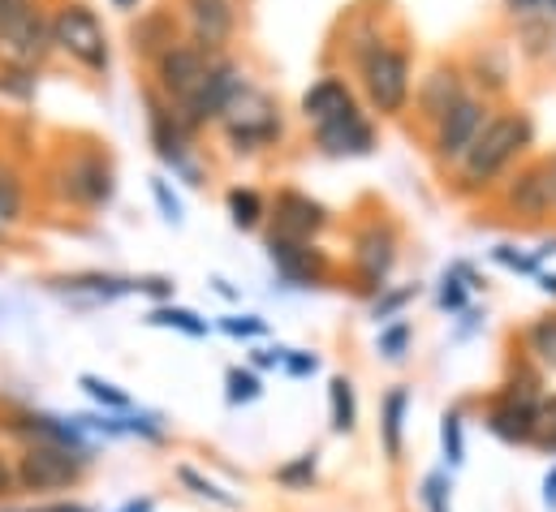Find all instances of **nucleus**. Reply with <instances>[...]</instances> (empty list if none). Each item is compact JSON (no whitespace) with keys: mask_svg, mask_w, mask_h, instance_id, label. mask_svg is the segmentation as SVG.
<instances>
[{"mask_svg":"<svg viewBox=\"0 0 556 512\" xmlns=\"http://www.w3.org/2000/svg\"><path fill=\"white\" fill-rule=\"evenodd\" d=\"M122 426H126V435H142L151 444L164 439V426H155V418H122Z\"/></svg>","mask_w":556,"mask_h":512,"instance_id":"41","label":"nucleus"},{"mask_svg":"<svg viewBox=\"0 0 556 512\" xmlns=\"http://www.w3.org/2000/svg\"><path fill=\"white\" fill-rule=\"evenodd\" d=\"M220 328H225V332H229L233 341H255V336H264V332H268V323H264L260 315H242V319H225Z\"/></svg>","mask_w":556,"mask_h":512,"instance_id":"37","label":"nucleus"},{"mask_svg":"<svg viewBox=\"0 0 556 512\" xmlns=\"http://www.w3.org/2000/svg\"><path fill=\"white\" fill-rule=\"evenodd\" d=\"M260 396H264V384H260L255 371H242V367H229L225 371V400L229 405H251Z\"/></svg>","mask_w":556,"mask_h":512,"instance_id":"31","label":"nucleus"},{"mask_svg":"<svg viewBox=\"0 0 556 512\" xmlns=\"http://www.w3.org/2000/svg\"><path fill=\"white\" fill-rule=\"evenodd\" d=\"M212 69H216V56H212V52H203L199 43H173L168 52H160V56H155L160 87H164V95H168V100H177L181 108H186V104L207 87Z\"/></svg>","mask_w":556,"mask_h":512,"instance_id":"7","label":"nucleus"},{"mask_svg":"<svg viewBox=\"0 0 556 512\" xmlns=\"http://www.w3.org/2000/svg\"><path fill=\"white\" fill-rule=\"evenodd\" d=\"M548 4H553V13H556V0H548Z\"/></svg>","mask_w":556,"mask_h":512,"instance_id":"56","label":"nucleus"},{"mask_svg":"<svg viewBox=\"0 0 556 512\" xmlns=\"http://www.w3.org/2000/svg\"><path fill=\"white\" fill-rule=\"evenodd\" d=\"M0 512H96L91 504H74V500H65V504H39V509H0Z\"/></svg>","mask_w":556,"mask_h":512,"instance_id":"45","label":"nucleus"},{"mask_svg":"<svg viewBox=\"0 0 556 512\" xmlns=\"http://www.w3.org/2000/svg\"><path fill=\"white\" fill-rule=\"evenodd\" d=\"M354 108V95H350V87L341 82V78H324V82H315L306 95H302V113H306V121H315V126H324V121H332V117H341V113H350Z\"/></svg>","mask_w":556,"mask_h":512,"instance_id":"20","label":"nucleus"},{"mask_svg":"<svg viewBox=\"0 0 556 512\" xmlns=\"http://www.w3.org/2000/svg\"><path fill=\"white\" fill-rule=\"evenodd\" d=\"M466 293H470V289H466L453 271H444V280H440V306H444V310H466Z\"/></svg>","mask_w":556,"mask_h":512,"instance_id":"39","label":"nucleus"},{"mask_svg":"<svg viewBox=\"0 0 556 512\" xmlns=\"http://www.w3.org/2000/svg\"><path fill=\"white\" fill-rule=\"evenodd\" d=\"M151 194H155V203L164 207V216H168V220L177 225V220H181V203H177V199L168 194V185H164V181H151Z\"/></svg>","mask_w":556,"mask_h":512,"instance_id":"42","label":"nucleus"},{"mask_svg":"<svg viewBox=\"0 0 556 512\" xmlns=\"http://www.w3.org/2000/svg\"><path fill=\"white\" fill-rule=\"evenodd\" d=\"M522 345L531 354V362L540 371H556V315H544L535 319L527 332H522Z\"/></svg>","mask_w":556,"mask_h":512,"instance_id":"22","label":"nucleus"},{"mask_svg":"<svg viewBox=\"0 0 556 512\" xmlns=\"http://www.w3.org/2000/svg\"><path fill=\"white\" fill-rule=\"evenodd\" d=\"M117 512H155V500H147V496H142V500H130L126 509H117Z\"/></svg>","mask_w":556,"mask_h":512,"instance_id":"50","label":"nucleus"},{"mask_svg":"<svg viewBox=\"0 0 556 512\" xmlns=\"http://www.w3.org/2000/svg\"><path fill=\"white\" fill-rule=\"evenodd\" d=\"M315 142H319L328 155H367V151L376 146V129H371V121H367L358 108H350V113H341V117L315 126Z\"/></svg>","mask_w":556,"mask_h":512,"instance_id":"13","label":"nucleus"},{"mask_svg":"<svg viewBox=\"0 0 556 512\" xmlns=\"http://www.w3.org/2000/svg\"><path fill=\"white\" fill-rule=\"evenodd\" d=\"M135 293H151V297H168V293H173V284H168V280H155V276H151V280H135Z\"/></svg>","mask_w":556,"mask_h":512,"instance_id":"46","label":"nucleus"},{"mask_svg":"<svg viewBox=\"0 0 556 512\" xmlns=\"http://www.w3.org/2000/svg\"><path fill=\"white\" fill-rule=\"evenodd\" d=\"M531 448H540V452L556 457V392L540 400V418H535V444H531Z\"/></svg>","mask_w":556,"mask_h":512,"instance_id":"35","label":"nucleus"},{"mask_svg":"<svg viewBox=\"0 0 556 512\" xmlns=\"http://www.w3.org/2000/svg\"><path fill=\"white\" fill-rule=\"evenodd\" d=\"M393 263H397V233L389 225H367L354 238V267L367 289H384Z\"/></svg>","mask_w":556,"mask_h":512,"instance_id":"10","label":"nucleus"},{"mask_svg":"<svg viewBox=\"0 0 556 512\" xmlns=\"http://www.w3.org/2000/svg\"><path fill=\"white\" fill-rule=\"evenodd\" d=\"M268 255L277 263V271L289 280V284H302V289H311V284H324V276H328V255L315 246V242H293V238H268Z\"/></svg>","mask_w":556,"mask_h":512,"instance_id":"9","label":"nucleus"},{"mask_svg":"<svg viewBox=\"0 0 556 512\" xmlns=\"http://www.w3.org/2000/svg\"><path fill=\"white\" fill-rule=\"evenodd\" d=\"M65 194L78 203H91V207L109 203L113 199V168L100 155H78L65 168Z\"/></svg>","mask_w":556,"mask_h":512,"instance_id":"18","label":"nucleus"},{"mask_svg":"<svg viewBox=\"0 0 556 512\" xmlns=\"http://www.w3.org/2000/svg\"><path fill=\"white\" fill-rule=\"evenodd\" d=\"M13 4H17V0H0V17H4V13L13 9Z\"/></svg>","mask_w":556,"mask_h":512,"instance_id":"55","label":"nucleus"},{"mask_svg":"<svg viewBox=\"0 0 556 512\" xmlns=\"http://www.w3.org/2000/svg\"><path fill=\"white\" fill-rule=\"evenodd\" d=\"M492 258H496L501 267H509V271H522V276H540V258L518 255L514 246H496V251H492Z\"/></svg>","mask_w":556,"mask_h":512,"instance_id":"38","label":"nucleus"},{"mask_svg":"<svg viewBox=\"0 0 556 512\" xmlns=\"http://www.w3.org/2000/svg\"><path fill=\"white\" fill-rule=\"evenodd\" d=\"M505 4H509L514 13H540V9L548 4V0H505Z\"/></svg>","mask_w":556,"mask_h":512,"instance_id":"49","label":"nucleus"},{"mask_svg":"<svg viewBox=\"0 0 556 512\" xmlns=\"http://www.w3.org/2000/svg\"><path fill=\"white\" fill-rule=\"evenodd\" d=\"M293 380H302V375H315L319 371V358L315 354H285V362H280Z\"/></svg>","mask_w":556,"mask_h":512,"instance_id":"40","label":"nucleus"},{"mask_svg":"<svg viewBox=\"0 0 556 512\" xmlns=\"http://www.w3.org/2000/svg\"><path fill=\"white\" fill-rule=\"evenodd\" d=\"M212 284H216V293H220V297H238V289H233V284H225V280H212Z\"/></svg>","mask_w":556,"mask_h":512,"instance_id":"52","label":"nucleus"},{"mask_svg":"<svg viewBox=\"0 0 556 512\" xmlns=\"http://www.w3.org/2000/svg\"><path fill=\"white\" fill-rule=\"evenodd\" d=\"M56 289H70V293H91V297H122V293H135V280H117V276H100V271H87V276H65L56 280Z\"/></svg>","mask_w":556,"mask_h":512,"instance_id":"24","label":"nucleus"},{"mask_svg":"<svg viewBox=\"0 0 556 512\" xmlns=\"http://www.w3.org/2000/svg\"><path fill=\"white\" fill-rule=\"evenodd\" d=\"M52 52V22L30 4L17 0L4 17H0V61L9 69H35L43 65V56Z\"/></svg>","mask_w":556,"mask_h":512,"instance_id":"4","label":"nucleus"},{"mask_svg":"<svg viewBox=\"0 0 556 512\" xmlns=\"http://www.w3.org/2000/svg\"><path fill=\"white\" fill-rule=\"evenodd\" d=\"M328 225V212L298 194V190H280L277 194V238H293V242H311L319 229Z\"/></svg>","mask_w":556,"mask_h":512,"instance_id":"15","label":"nucleus"},{"mask_svg":"<svg viewBox=\"0 0 556 512\" xmlns=\"http://www.w3.org/2000/svg\"><path fill=\"white\" fill-rule=\"evenodd\" d=\"M78 387L96 400V405H104V409H117V413H126L135 400H130V392H122L117 384H109V380H100V375H83Z\"/></svg>","mask_w":556,"mask_h":512,"instance_id":"32","label":"nucleus"},{"mask_svg":"<svg viewBox=\"0 0 556 512\" xmlns=\"http://www.w3.org/2000/svg\"><path fill=\"white\" fill-rule=\"evenodd\" d=\"M13 435H22L26 444H56V448H74V452H91L87 448V431L70 418H48V413H17L9 422Z\"/></svg>","mask_w":556,"mask_h":512,"instance_id":"14","label":"nucleus"},{"mask_svg":"<svg viewBox=\"0 0 556 512\" xmlns=\"http://www.w3.org/2000/svg\"><path fill=\"white\" fill-rule=\"evenodd\" d=\"M418 504H422V512H453V478H448V470H431L418 483Z\"/></svg>","mask_w":556,"mask_h":512,"instance_id":"25","label":"nucleus"},{"mask_svg":"<svg viewBox=\"0 0 556 512\" xmlns=\"http://www.w3.org/2000/svg\"><path fill=\"white\" fill-rule=\"evenodd\" d=\"M113 4H117V9H135L139 0H113Z\"/></svg>","mask_w":556,"mask_h":512,"instance_id":"54","label":"nucleus"},{"mask_svg":"<svg viewBox=\"0 0 556 512\" xmlns=\"http://www.w3.org/2000/svg\"><path fill=\"white\" fill-rule=\"evenodd\" d=\"M410 323L406 319H393V323H384L380 328V354L389 358V362H402L406 358V349H410Z\"/></svg>","mask_w":556,"mask_h":512,"instance_id":"34","label":"nucleus"},{"mask_svg":"<svg viewBox=\"0 0 556 512\" xmlns=\"http://www.w3.org/2000/svg\"><path fill=\"white\" fill-rule=\"evenodd\" d=\"M548 181H553V199H556V155H553V164H548Z\"/></svg>","mask_w":556,"mask_h":512,"instance_id":"53","label":"nucleus"},{"mask_svg":"<svg viewBox=\"0 0 556 512\" xmlns=\"http://www.w3.org/2000/svg\"><path fill=\"white\" fill-rule=\"evenodd\" d=\"M315 465H319V452H302V457H293V461L280 465L277 483L280 487H289V491H311V483H315Z\"/></svg>","mask_w":556,"mask_h":512,"instance_id":"30","label":"nucleus"},{"mask_svg":"<svg viewBox=\"0 0 556 512\" xmlns=\"http://www.w3.org/2000/svg\"><path fill=\"white\" fill-rule=\"evenodd\" d=\"M553 181H548V164H531V168H522L509 185H505V207L509 212H518V216H544V212H553Z\"/></svg>","mask_w":556,"mask_h":512,"instance_id":"16","label":"nucleus"},{"mask_svg":"<svg viewBox=\"0 0 556 512\" xmlns=\"http://www.w3.org/2000/svg\"><path fill=\"white\" fill-rule=\"evenodd\" d=\"M52 48L70 52L87 69H109V35L87 4H65L52 17Z\"/></svg>","mask_w":556,"mask_h":512,"instance_id":"6","label":"nucleus"},{"mask_svg":"<svg viewBox=\"0 0 556 512\" xmlns=\"http://www.w3.org/2000/svg\"><path fill=\"white\" fill-rule=\"evenodd\" d=\"M531 142H535V121L527 113L488 117V126L479 129V138L470 142V151L457 159L462 164V185L466 190H488Z\"/></svg>","mask_w":556,"mask_h":512,"instance_id":"1","label":"nucleus"},{"mask_svg":"<svg viewBox=\"0 0 556 512\" xmlns=\"http://www.w3.org/2000/svg\"><path fill=\"white\" fill-rule=\"evenodd\" d=\"M186 22L203 52H220L233 39L238 13H233V0H186Z\"/></svg>","mask_w":556,"mask_h":512,"instance_id":"12","label":"nucleus"},{"mask_svg":"<svg viewBox=\"0 0 556 512\" xmlns=\"http://www.w3.org/2000/svg\"><path fill=\"white\" fill-rule=\"evenodd\" d=\"M358 422V400H354V384L345 375H332L328 380V426L337 435H350Z\"/></svg>","mask_w":556,"mask_h":512,"instance_id":"21","label":"nucleus"},{"mask_svg":"<svg viewBox=\"0 0 556 512\" xmlns=\"http://www.w3.org/2000/svg\"><path fill=\"white\" fill-rule=\"evenodd\" d=\"M363 91L380 117H397L410 104V56L376 43L363 56Z\"/></svg>","mask_w":556,"mask_h":512,"instance_id":"5","label":"nucleus"},{"mask_svg":"<svg viewBox=\"0 0 556 512\" xmlns=\"http://www.w3.org/2000/svg\"><path fill=\"white\" fill-rule=\"evenodd\" d=\"M22 212V181L9 164H0V220H17Z\"/></svg>","mask_w":556,"mask_h":512,"instance_id":"36","label":"nucleus"},{"mask_svg":"<svg viewBox=\"0 0 556 512\" xmlns=\"http://www.w3.org/2000/svg\"><path fill=\"white\" fill-rule=\"evenodd\" d=\"M406 409H410V392L406 387H393L380 400V444H384V457L393 465L406 457Z\"/></svg>","mask_w":556,"mask_h":512,"instance_id":"19","label":"nucleus"},{"mask_svg":"<svg viewBox=\"0 0 556 512\" xmlns=\"http://www.w3.org/2000/svg\"><path fill=\"white\" fill-rule=\"evenodd\" d=\"M544 509L556 512V465L544 474Z\"/></svg>","mask_w":556,"mask_h":512,"instance_id":"48","label":"nucleus"},{"mask_svg":"<svg viewBox=\"0 0 556 512\" xmlns=\"http://www.w3.org/2000/svg\"><path fill=\"white\" fill-rule=\"evenodd\" d=\"M285 362V349H260L255 354V371H268V367H280Z\"/></svg>","mask_w":556,"mask_h":512,"instance_id":"47","label":"nucleus"},{"mask_svg":"<svg viewBox=\"0 0 556 512\" xmlns=\"http://www.w3.org/2000/svg\"><path fill=\"white\" fill-rule=\"evenodd\" d=\"M448 271H453V276H457V280H462V284H466L470 293H479V289H488V280H483V276H479V271H475L470 263H453Z\"/></svg>","mask_w":556,"mask_h":512,"instance_id":"43","label":"nucleus"},{"mask_svg":"<svg viewBox=\"0 0 556 512\" xmlns=\"http://www.w3.org/2000/svg\"><path fill=\"white\" fill-rule=\"evenodd\" d=\"M483 126H488V104L466 95V100L435 126V155H440V159H462Z\"/></svg>","mask_w":556,"mask_h":512,"instance_id":"11","label":"nucleus"},{"mask_svg":"<svg viewBox=\"0 0 556 512\" xmlns=\"http://www.w3.org/2000/svg\"><path fill=\"white\" fill-rule=\"evenodd\" d=\"M415 297H418V284H406V289H389V284H384V289H380V297L371 302V319L384 328V323L402 319V310H406Z\"/></svg>","mask_w":556,"mask_h":512,"instance_id":"29","label":"nucleus"},{"mask_svg":"<svg viewBox=\"0 0 556 512\" xmlns=\"http://www.w3.org/2000/svg\"><path fill=\"white\" fill-rule=\"evenodd\" d=\"M540 400H544V387L540 375H518L501 387L483 413V426L488 435H496L501 444L509 448H531L535 444V418H540Z\"/></svg>","mask_w":556,"mask_h":512,"instance_id":"3","label":"nucleus"},{"mask_svg":"<svg viewBox=\"0 0 556 512\" xmlns=\"http://www.w3.org/2000/svg\"><path fill=\"white\" fill-rule=\"evenodd\" d=\"M229 216L238 229H255L264 220V199L255 190H229Z\"/></svg>","mask_w":556,"mask_h":512,"instance_id":"33","label":"nucleus"},{"mask_svg":"<svg viewBox=\"0 0 556 512\" xmlns=\"http://www.w3.org/2000/svg\"><path fill=\"white\" fill-rule=\"evenodd\" d=\"M440 452L448 461V470H462L466 465V431H462V413L448 409L440 418Z\"/></svg>","mask_w":556,"mask_h":512,"instance_id":"26","label":"nucleus"},{"mask_svg":"<svg viewBox=\"0 0 556 512\" xmlns=\"http://www.w3.org/2000/svg\"><path fill=\"white\" fill-rule=\"evenodd\" d=\"M220 121L229 129V138L238 142V151H255V146L280 138L277 104H273L264 91H255V87H242V91L229 100V108L220 113Z\"/></svg>","mask_w":556,"mask_h":512,"instance_id":"8","label":"nucleus"},{"mask_svg":"<svg viewBox=\"0 0 556 512\" xmlns=\"http://www.w3.org/2000/svg\"><path fill=\"white\" fill-rule=\"evenodd\" d=\"M177 478H181V487H190L199 500H212V504H220V509H229V512L242 509V500H238V496H229L220 483L203 478V474H199V470H190V465H181V470H177Z\"/></svg>","mask_w":556,"mask_h":512,"instance_id":"27","label":"nucleus"},{"mask_svg":"<svg viewBox=\"0 0 556 512\" xmlns=\"http://www.w3.org/2000/svg\"><path fill=\"white\" fill-rule=\"evenodd\" d=\"M540 289H544L548 297H556V271H544V276H540Z\"/></svg>","mask_w":556,"mask_h":512,"instance_id":"51","label":"nucleus"},{"mask_svg":"<svg viewBox=\"0 0 556 512\" xmlns=\"http://www.w3.org/2000/svg\"><path fill=\"white\" fill-rule=\"evenodd\" d=\"M147 323H155V328H177V332H186V336H207V319H199V315L186 310V306H155V310L147 315Z\"/></svg>","mask_w":556,"mask_h":512,"instance_id":"28","label":"nucleus"},{"mask_svg":"<svg viewBox=\"0 0 556 512\" xmlns=\"http://www.w3.org/2000/svg\"><path fill=\"white\" fill-rule=\"evenodd\" d=\"M173 43H177V35H173V22L164 13H151V17H142L139 26H135V52L139 56H160Z\"/></svg>","mask_w":556,"mask_h":512,"instance_id":"23","label":"nucleus"},{"mask_svg":"<svg viewBox=\"0 0 556 512\" xmlns=\"http://www.w3.org/2000/svg\"><path fill=\"white\" fill-rule=\"evenodd\" d=\"M4 496H17V478H13V461L0 452V500Z\"/></svg>","mask_w":556,"mask_h":512,"instance_id":"44","label":"nucleus"},{"mask_svg":"<svg viewBox=\"0 0 556 512\" xmlns=\"http://www.w3.org/2000/svg\"><path fill=\"white\" fill-rule=\"evenodd\" d=\"M462 100H466V91H462V74H457L453 65L431 69V74L422 78V87H418V113H422L431 126H440Z\"/></svg>","mask_w":556,"mask_h":512,"instance_id":"17","label":"nucleus"},{"mask_svg":"<svg viewBox=\"0 0 556 512\" xmlns=\"http://www.w3.org/2000/svg\"><path fill=\"white\" fill-rule=\"evenodd\" d=\"M91 465H96L91 452H74L56 444H22V452L13 457V478H17V491L26 496H61V491H74Z\"/></svg>","mask_w":556,"mask_h":512,"instance_id":"2","label":"nucleus"}]
</instances>
